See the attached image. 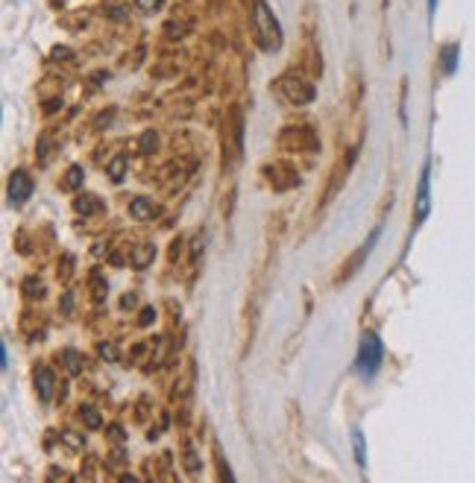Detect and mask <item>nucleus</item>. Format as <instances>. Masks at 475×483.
I'll list each match as a JSON object with an SVG mask.
<instances>
[{"mask_svg":"<svg viewBox=\"0 0 475 483\" xmlns=\"http://www.w3.org/2000/svg\"><path fill=\"white\" fill-rule=\"evenodd\" d=\"M153 317H156V308H144V310H141V319H138V322H141V325H150Z\"/></svg>","mask_w":475,"mask_h":483,"instance_id":"obj_23","label":"nucleus"},{"mask_svg":"<svg viewBox=\"0 0 475 483\" xmlns=\"http://www.w3.org/2000/svg\"><path fill=\"white\" fill-rule=\"evenodd\" d=\"M74 208L79 211V214H94L97 208V196H91V193H82V196H77V203H74Z\"/></svg>","mask_w":475,"mask_h":483,"instance_id":"obj_14","label":"nucleus"},{"mask_svg":"<svg viewBox=\"0 0 475 483\" xmlns=\"http://www.w3.org/2000/svg\"><path fill=\"white\" fill-rule=\"evenodd\" d=\"M65 443L71 445V448H82V445H86V443H82V439H79L77 434H65Z\"/></svg>","mask_w":475,"mask_h":483,"instance_id":"obj_24","label":"nucleus"},{"mask_svg":"<svg viewBox=\"0 0 475 483\" xmlns=\"http://www.w3.org/2000/svg\"><path fill=\"white\" fill-rule=\"evenodd\" d=\"M33 383H36V393H38V399L41 402H47L53 390H56V381H53V372L47 366H38L36 372H33Z\"/></svg>","mask_w":475,"mask_h":483,"instance_id":"obj_7","label":"nucleus"},{"mask_svg":"<svg viewBox=\"0 0 475 483\" xmlns=\"http://www.w3.org/2000/svg\"><path fill=\"white\" fill-rule=\"evenodd\" d=\"M382 358H384V346L375 331H364L361 334V346H358V358H355V366H358V375L364 381H373L375 372L382 366Z\"/></svg>","mask_w":475,"mask_h":483,"instance_id":"obj_1","label":"nucleus"},{"mask_svg":"<svg viewBox=\"0 0 475 483\" xmlns=\"http://www.w3.org/2000/svg\"><path fill=\"white\" fill-rule=\"evenodd\" d=\"M437 9V0H428V12H435Z\"/></svg>","mask_w":475,"mask_h":483,"instance_id":"obj_26","label":"nucleus"},{"mask_svg":"<svg viewBox=\"0 0 475 483\" xmlns=\"http://www.w3.org/2000/svg\"><path fill=\"white\" fill-rule=\"evenodd\" d=\"M352 445H355V463L358 466H367V451H364V434L358 428L352 431Z\"/></svg>","mask_w":475,"mask_h":483,"instance_id":"obj_15","label":"nucleus"},{"mask_svg":"<svg viewBox=\"0 0 475 483\" xmlns=\"http://www.w3.org/2000/svg\"><path fill=\"white\" fill-rule=\"evenodd\" d=\"M232 141V161H238L241 155V141H244V118L241 111H232L229 120H226V132H223V147Z\"/></svg>","mask_w":475,"mask_h":483,"instance_id":"obj_6","label":"nucleus"},{"mask_svg":"<svg viewBox=\"0 0 475 483\" xmlns=\"http://www.w3.org/2000/svg\"><path fill=\"white\" fill-rule=\"evenodd\" d=\"M256 26H258V38L264 50H279L282 47V30H279V21L273 18L270 6L264 3V0H256Z\"/></svg>","mask_w":475,"mask_h":483,"instance_id":"obj_2","label":"nucleus"},{"mask_svg":"<svg viewBox=\"0 0 475 483\" xmlns=\"http://www.w3.org/2000/svg\"><path fill=\"white\" fill-rule=\"evenodd\" d=\"M123 173H127V159L118 155V159H111V164H109V179L111 182H123Z\"/></svg>","mask_w":475,"mask_h":483,"instance_id":"obj_16","label":"nucleus"},{"mask_svg":"<svg viewBox=\"0 0 475 483\" xmlns=\"http://www.w3.org/2000/svg\"><path fill=\"white\" fill-rule=\"evenodd\" d=\"M153 258H156V246H150V244H141L138 249H132V267L135 269H144Z\"/></svg>","mask_w":475,"mask_h":483,"instance_id":"obj_10","label":"nucleus"},{"mask_svg":"<svg viewBox=\"0 0 475 483\" xmlns=\"http://www.w3.org/2000/svg\"><path fill=\"white\" fill-rule=\"evenodd\" d=\"M458 53H460L458 45L440 47V68H443V74H455V68H458Z\"/></svg>","mask_w":475,"mask_h":483,"instance_id":"obj_9","label":"nucleus"},{"mask_svg":"<svg viewBox=\"0 0 475 483\" xmlns=\"http://www.w3.org/2000/svg\"><path fill=\"white\" fill-rule=\"evenodd\" d=\"M428 208H431V161L423 164L420 184H416V200H414V223L416 225L428 217Z\"/></svg>","mask_w":475,"mask_h":483,"instance_id":"obj_3","label":"nucleus"},{"mask_svg":"<svg viewBox=\"0 0 475 483\" xmlns=\"http://www.w3.org/2000/svg\"><path fill=\"white\" fill-rule=\"evenodd\" d=\"M33 188H36V182L30 179V173H26V170H15V173L9 176V203L24 205L33 196Z\"/></svg>","mask_w":475,"mask_h":483,"instance_id":"obj_5","label":"nucleus"},{"mask_svg":"<svg viewBox=\"0 0 475 483\" xmlns=\"http://www.w3.org/2000/svg\"><path fill=\"white\" fill-rule=\"evenodd\" d=\"M379 235H382V229H375V232L367 237V244L361 246V249L352 255V258L346 261V267H341V273H338V278H334V284H343V281H349V278H352V276L358 273L361 267H364V261L370 258V252H373V246H375V240H379Z\"/></svg>","mask_w":475,"mask_h":483,"instance_id":"obj_4","label":"nucleus"},{"mask_svg":"<svg viewBox=\"0 0 475 483\" xmlns=\"http://www.w3.org/2000/svg\"><path fill=\"white\" fill-rule=\"evenodd\" d=\"M82 176H86V170H82L79 164H71L65 173V182H62V191H77L82 184Z\"/></svg>","mask_w":475,"mask_h":483,"instance_id":"obj_12","label":"nucleus"},{"mask_svg":"<svg viewBox=\"0 0 475 483\" xmlns=\"http://www.w3.org/2000/svg\"><path fill=\"white\" fill-rule=\"evenodd\" d=\"M135 6L141 12H156L162 6V0H135Z\"/></svg>","mask_w":475,"mask_h":483,"instance_id":"obj_20","label":"nucleus"},{"mask_svg":"<svg viewBox=\"0 0 475 483\" xmlns=\"http://www.w3.org/2000/svg\"><path fill=\"white\" fill-rule=\"evenodd\" d=\"M41 290H45V287H41V281H36V278H26L24 281V293L26 296H38Z\"/></svg>","mask_w":475,"mask_h":483,"instance_id":"obj_19","label":"nucleus"},{"mask_svg":"<svg viewBox=\"0 0 475 483\" xmlns=\"http://www.w3.org/2000/svg\"><path fill=\"white\" fill-rule=\"evenodd\" d=\"M109 439H111V443H123V428H120V425H109Z\"/></svg>","mask_w":475,"mask_h":483,"instance_id":"obj_21","label":"nucleus"},{"mask_svg":"<svg viewBox=\"0 0 475 483\" xmlns=\"http://www.w3.org/2000/svg\"><path fill=\"white\" fill-rule=\"evenodd\" d=\"M153 147H156V132H144L141 135V155L153 152Z\"/></svg>","mask_w":475,"mask_h":483,"instance_id":"obj_18","label":"nucleus"},{"mask_svg":"<svg viewBox=\"0 0 475 483\" xmlns=\"http://www.w3.org/2000/svg\"><path fill=\"white\" fill-rule=\"evenodd\" d=\"M130 214L135 220H153V217H156V203L144 200V196H135V200L130 203Z\"/></svg>","mask_w":475,"mask_h":483,"instance_id":"obj_8","label":"nucleus"},{"mask_svg":"<svg viewBox=\"0 0 475 483\" xmlns=\"http://www.w3.org/2000/svg\"><path fill=\"white\" fill-rule=\"evenodd\" d=\"M79 416H82V422H86L91 431H94V428H100V425H103V422H100V416H97V410H94V407H82V410H79Z\"/></svg>","mask_w":475,"mask_h":483,"instance_id":"obj_17","label":"nucleus"},{"mask_svg":"<svg viewBox=\"0 0 475 483\" xmlns=\"http://www.w3.org/2000/svg\"><path fill=\"white\" fill-rule=\"evenodd\" d=\"M100 358H106V361H115V358H118V349L111 346V343H109V346L103 343V346H100Z\"/></svg>","mask_w":475,"mask_h":483,"instance_id":"obj_22","label":"nucleus"},{"mask_svg":"<svg viewBox=\"0 0 475 483\" xmlns=\"http://www.w3.org/2000/svg\"><path fill=\"white\" fill-rule=\"evenodd\" d=\"M302 82H290L288 85V97L290 100H297V103H311L314 100V88L311 85H305V88H299Z\"/></svg>","mask_w":475,"mask_h":483,"instance_id":"obj_11","label":"nucleus"},{"mask_svg":"<svg viewBox=\"0 0 475 483\" xmlns=\"http://www.w3.org/2000/svg\"><path fill=\"white\" fill-rule=\"evenodd\" d=\"M62 361H65V369H68L71 375H79V372H82V354H79V351L68 349V351L62 354Z\"/></svg>","mask_w":475,"mask_h":483,"instance_id":"obj_13","label":"nucleus"},{"mask_svg":"<svg viewBox=\"0 0 475 483\" xmlns=\"http://www.w3.org/2000/svg\"><path fill=\"white\" fill-rule=\"evenodd\" d=\"M200 249H203V237H194V244H191V258L194 261L200 258Z\"/></svg>","mask_w":475,"mask_h":483,"instance_id":"obj_25","label":"nucleus"}]
</instances>
